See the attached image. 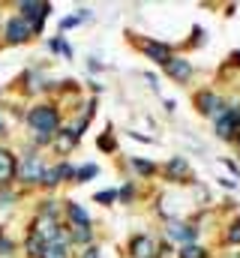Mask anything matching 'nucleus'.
<instances>
[{"mask_svg":"<svg viewBox=\"0 0 240 258\" xmlns=\"http://www.w3.org/2000/svg\"><path fill=\"white\" fill-rule=\"evenodd\" d=\"M24 123L33 129L36 135H57V129H60V111H57V105H48V102L33 105V108L27 111Z\"/></svg>","mask_w":240,"mask_h":258,"instance_id":"f257e3e1","label":"nucleus"},{"mask_svg":"<svg viewBox=\"0 0 240 258\" xmlns=\"http://www.w3.org/2000/svg\"><path fill=\"white\" fill-rule=\"evenodd\" d=\"M18 15L30 24L33 33H42L45 18L51 15V3H39V0H21L18 3Z\"/></svg>","mask_w":240,"mask_h":258,"instance_id":"f03ea898","label":"nucleus"},{"mask_svg":"<svg viewBox=\"0 0 240 258\" xmlns=\"http://www.w3.org/2000/svg\"><path fill=\"white\" fill-rule=\"evenodd\" d=\"M45 168L48 165H45V159L39 153H24V162L18 165V180L21 183H39Z\"/></svg>","mask_w":240,"mask_h":258,"instance_id":"7ed1b4c3","label":"nucleus"},{"mask_svg":"<svg viewBox=\"0 0 240 258\" xmlns=\"http://www.w3.org/2000/svg\"><path fill=\"white\" fill-rule=\"evenodd\" d=\"M30 234H36L42 243H51V240H60L66 231L60 228L57 219H48V216H36L33 225H30Z\"/></svg>","mask_w":240,"mask_h":258,"instance_id":"20e7f679","label":"nucleus"},{"mask_svg":"<svg viewBox=\"0 0 240 258\" xmlns=\"http://www.w3.org/2000/svg\"><path fill=\"white\" fill-rule=\"evenodd\" d=\"M3 36H6L9 45H21V42H27V39L33 36V30H30V24H27L21 15H12V18L6 21V27H3Z\"/></svg>","mask_w":240,"mask_h":258,"instance_id":"39448f33","label":"nucleus"},{"mask_svg":"<svg viewBox=\"0 0 240 258\" xmlns=\"http://www.w3.org/2000/svg\"><path fill=\"white\" fill-rule=\"evenodd\" d=\"M15 177H18V159L12 150L0 147V186H9Z\"/></svg>","mask_w":240,"mask_h":258,"instance_id":"423d86ee","label":"nucleus"},{"mask_svg":"<svg viewBox=\"0 0 240 258\" xmlns=\"http://www.w3.org/2000/svg\"><path fill=\"white\" fill-rule=\"evenodd\" d=\"M141 51H144L153 63H159V66H168V60H171V48L162 45V42H153V39H147V42L141 45Z\"/></svg>","mask_w":240,"mask_h":258,"instance_id":"0eeeda50","label":"nucleus"},{"mask_svg":"<svg viewBox=\"0 0 240 258\" xmlns=\"http://www.w3.org/2000/svg\"><path fill=\"white\" fill-rule=\"evenodd\" d=\"M129 252H132V258H156V243L147 234H138V237H132Z\"/></svg>","mask_w":240,"mask_h":258,"instance_id":"6e6552de","label":"nucleus"},{"mask_svg":"<svg viewBox=\"0 0 240 258\" xmlns=\"http://www.w3.org/2000/svg\"><path fill=\"white\" fill-rule=\"evenodd\" d=\"M165 234L174 237V240H183V243H195L198 228H195V225H183V222H168V225H165Z\"/></svg>","mask_w":240,"mask_h":258,"instance_id":"1a4fd4ad","label":"nucleus"},{"mask_svg":"<svg viewBox=\"0 0 240 258\" xmlns=\"http://www.w3.org/2000/svg\"><path fill=\"white\" fill-rule=\"evenodd\" d=\"M165 69L174 81H189L192 78V60H186V57H171Z\"/></svg>","mask_w":240,"mask_h":258,"instance_id":"9d476101","label":"nucleus"},{"mask_svg":"<svg viewBox=\"0 0 240 258\" xmlns=\"http://www.w3.org/2000/svg\"><path fill=\"white\" fill-rule=\"evenodd\" d=\"M165 174H168V180H189V162L183 159V156H174V159H168V165H165Z\"/></svg>","mask_w":240,"mask_h":258,"instance_id":"9b49d317","label":"nucleus"},{"mask_svg":"<svg viewBox=\"0 0 240 258\" xmlns=\"http://www.w3.org/2000/svg\"><path fill=\"white\" fill-rule=\"evenodd\" d=\"M42 258H69V231L60 237V240H51L42 246Z\"/></svg>","mask_w":240,"mask_h":258,"instance_id":"f8f14e48","label":"nucleus"},{"mask_svg":"<svg viewBox=\"0 0 240 258\" xmlns=\"http://www.w3.org/2000/svg\"><path fill=\"white\" fill-rule=\"evenodd\" d=\"M78 138H81V135H78L75 129H60L57 138H54V147H57L60 156H66V153H69V150H72V147L78 144Z\"/></svg>","mask_w":240,"mask_h":258,"instance_id":"ddd939ff","label":"nucleus"},{"mask_svg":"<svg viewBox=\"0 0 240 258\" xmlns=\"http://www.w3.org/2000/svg\"><path fill=\"white\" fill-rule=\"evenodd\" d=\"M66 216H69L72 225H87V228H90V216H87V210H84L81 204L69 201V204H66Z\"/></svg>","mask_w":240,"mask_h":258,"instance_id":"4468645a","label":"nucleus"},{"mask_svg":"<svg viewBox=\"0 0 240 258\" xmlns=\"http://www.w3.org/2000/svg\"><path fill=\"white\" fill-rule=\"evenodd\" d=\"M90 240H93V231L87 225H72L69 228V243H78L81 246V243H90Z\"/></svg>","mask_w":240,"mask_h":258,"instance_id":"2eb2a0df","label":"nucleus"},{"mask_svg":"<svg viewBox=\"0 0 240 258\" xmlns=\"http://www.w3.org/2000/svg\"><path fill=\"white\" fill-rule=\"evenodd\" d=\"M234 117H231V111H225L222 117H216V135L219 138H231V132H234Z\"/></svg>","mask_w":240,"mask_h":258,"instance_id":"dca6fc26","label":"nucleus"},{"mask_svg":"<svg viewBox=\"0 0 240 258\" xmlns=\"http://www.w3.org/2000/svg\"><path fill=\"white\" fill-rule=\"evenodd\" d=\"M42 246H45V243H42L36 234H30L27 243H24V252H27V258H42Z\"/></svg>","mask_w":240,"mask_h":258,"instance_id":"f3484780","label":"nucleus"},{"mask_svg":"<svg viewBox=\"0 0 240 258\" xmlns=\"http://www.w3.org/2000/svg\"><path fill=\"white\" fill-rule=\"evenodd\" d=\"M99 174V168L90 162V165H84V168H75V183H87V180H93Z\"/></svg>","mask_w":240,"mask_h":258,"instance_id":"a211bd4d","label":"nucleus"},{"mask_svg":"<svg viewBox=\"0 0 240 258\" xmlns=\"http://www.w3.org/2000/svg\"><path fill=\"white\" fill-rule=\"evenodd\" d=\"M180 258H207V249L198 246V243H186V246L180 249Z\"/></svg>","mask_w":240,"mask_h":258,"instance_id":"6ab92c4d","label":"nucleus"},{"mask_svg":"<svg viewBox=\"0 0 240 258\" xmlns=\"http://www.w3.org/2000/svg\"><path fill=\"white\" fill-rule=\"evenodd\" d=\"M39 216H48V219H57V201L54 198H45L39 204Z\"/></svg>","mask_w":240,"mask_h":258,"instance_id":"aec40b11","label":"nucleus"},{"mask_svg":"<svg viewBox=\"0 0 240 258\" xmlns=\"http://www.w3.org/2000/svg\"><path fill=\"white\" fill-rule=\"evenodd\" d=\"M54 171H57V183H63V180H75V168H72L69 162H60Z\"/></svg>","mask_w":240,"mask_h":258,"instance_id":"412c9836","label":"nucleus"},{"mask_svg":"<svg viewBox=\"0 0 240 258\" xmlns=\"http://www.w3.org/2000/svg\"><path fill=\"white\" fill-rule=\"evenodd\" d=\"M132 168H135L138 174H144V177L156 171V165H153V162H147V159H132Z\"/></svg>","mask_w":240,"mask_h":258,"instance_id":"4be33fe9","label":"nucleus"},{"mask_svg":"<svg viewBox=\"0 0 240 258\" xmlns=\"http://www.w3.org/2000/svg\"><path fill=\"white\" fill-rule=\"evenodd\" d=\"M39 186H57V171H54V168H45V171H42Z\"/></svg>","mask_w":240,"mask_h":258,"instance_id":"5701e85b","label":"nucleus"},{"mask_svg":"<svg viewBox=\"0 0 240 258\" xmlns=\"http://www.w3.org/2000/svg\"><path fill=\"white\" fill-rule=\"evenodd\" d=\"M81 21H84L81 15H69V18H63V21H60V30H69V27H78Z\"/></svg>","mask_w":240,"mask_h":258,"instance_id":"b1692460","label":"nucleus"},{"mask_svg":"<svg viewBox=\"0 0 240 258\" xmlns=\"http://www.w3.org/2000/svg\"><path fill=\"white\" fill-rule=\"evenodd\" d=\"M114 198H117V192H114V189H105V192L96 195V204H111Z\"/></svg>","mask_w":240,"mask_h":258,"instance_id":"393cba45","label":"nucleus"},{"mask_svg":"<svg viewBox=\"0 0 240 258\" xmlns=\"http://www.w3.org/2000/svg\"><path fill=\"white\" fill-rule=\"evenodd\" d=\"M12 249H15V246H12V240L0 234V255H12Z\"/></svg>","mask_w":240,"mask_h":258,"instance_id":"a878e982","label":"nucleus"},{"mask_svg":"<svg viewBox=\"0 0 240 258\" xmlns=\"http://www.w3.org/2000/svg\"><path fill=\"white\" fill-rule=\"evenodd\" d=\"M99 147H102V150H114V141H111V135H102V138H99Z\"/></svg>","mask_w":240,"mask_h":258,"instance_id":"bb28decb","label":"nucleus"},{"mask_svg":"<svg viewBox=\"0 0 240 258\" xmlns=\"http://www.w3.org/2000/svg\"><path fill=\"white\" fill-rule=\"evenodd\" d=\"M228 240H231V243H237V240H240V222H234V225H231V231H228Z\"/></svg>","mask_w":240,"mask_h":258,"instance_id":"cd10ccee","label":"nucleus"},{"mask_svg":"<svg viewBox=\"0 0 240 258\" xmlns=\"http://www.w3.org/2000/svg\"><path fill=\"white\" fill-rule=\"evenodd\" d=\"M81 258H102L99 255V246H87V252H84Z\"/></svg>","mask_w":240,"mask_h":258,"instance_id":"c85d7f7f","label":"nucleus"},{"mask_svg":"<svg viewBox=\"0 0 240 258\" xmlns=\"http://www.w3.org/2000/svg\"><path fill=\"white\" fill-rule=\"evenodd\" d=\"M147 84H150V87H153V90H156V87H159V84H156V75H153V72H147Z\"/></svg>","mask_w":240,"mask_h":258,"instance_id":"c756f323","label":"nucleus"},{"mask_svg":"<svg viewBox=\"0 0 240 258\" xmlns=\"http://www.w3.org/2000/svg\"><path fill=\"white\" fill-rule=\"evenodd\" d=\"M3 129H6V123H3V114H0V135H3Z\"/></svg>","mask_w":240,"mask_h":258,"instance_id":"7c9ffc66","label":"nucleus"},{"mask_svg":"<svg viewBox=\"0 0 240 258\" xmlns=\"http://www.w3.org/2000/svg\"><path fill=\"white\" fill-rule=\"evenodd\" d=\"M234 60H237V63H240V51H237V54H234Z\"/></svg>","mask_w":240,"mask_h":258,"instance_id":"2f4dec72","label":"nucleus"}]
</instances>
